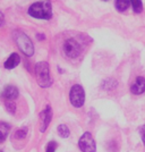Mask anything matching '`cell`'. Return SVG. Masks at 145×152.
Instances as JSON below:
<instances>
[{
  "label": "cell",
  "instance_id": "1",
  "mask_svg": "<svg viewBox=\"0 0 145 152\" xmlns=\"http://www.w3.org/2000/svg\"><path fill=\"white\" fill-rule=\"evenodd\" d=\"M28 14L34 18L50 19L52 17V7H51L50 0L39 1L33 4L28 8Z\"/></svg>",
  "mask_w": 145,
  "mask_h": 152
},
{
  "label": "cell",
  "instance_id": "2",
  "mask_svg": "<svg viewBox=\"0 0 145 152\" xmlns=\"http://www.w3.org/2000/svg\"><path fill=\"white\" fill-rule=\"evenodd\" d=\"M13 38H14V40H15V42H16V45H18V48L20 49V51H22L24 55L28 56V57L33 56V53H34L33 43H32V41L30 40V38L26 35L24 32L14 31Z\"/></svg>",
  "mask_w": 145,
  "mask_h": 152
},
{
  "label": "cell",
  "instance_id": "3",
  "mask_svg": "<svg viewBox=\"0 0 145 152\" xmlns=\"http://www.w3.org/2000/svg\"><path fill=\"white\" fill-rule=\"evenodd\" d=\"M35 75L40 86L48 88L51 85L50 72H49V65L47 61H40L35 66Z\"/></svg>",
  "mask_w": 145,
  "mask_h": 152
},
{
  "label": "cell",
  "instance_id": "4",
  "mask_svg": "<svg viewBox=\"0 0 145 152\" xmlns=\"http://www.w3.org/2000/svg\"><path fill=\"white\" fill-rule=\"evenodd\" d=\"M69 100L73 107L81 108L85 102V92L81 85L75 84L71 86L69 92Z\"/></svg>",
  "mask_w": 145,
  "mask_h": 152
},
{
  "label": "cell",
  "instance_id": "5",
  "mask_svg": "<svg viewBox=\"0 0 145 152\" xmlns=\"http://www.w3.org/2000/svg\"><path fill=\"white\" fill-rule=\"evenodd\" d=\"M63 52H65V55L67 57L74 59V58L78 57L81 55L82 48H81V45L76 40H74V39H68L63 43Z\"/></svg>",
  "mask_w": 145,
  "mask_h": 152
},
{
  "label": "cell",
  "instance_id": "6",
  "mask_svg": "<svg viewBox=\"0 0 145 152\" xmlns=\"http://www.w3.org/2000/svg\"><path fill=\"white\" fill-rule=\"evenodd\" d=\"M78 146L82 152H95L96 151V144L95 141L90 132H86L82 135V137L78 141Z\"/></svg>",
  "mask_w": 145,
  "mask_h": 152
},
{
  "label": "cell",
  "instance_id": "7",
  "mask_svg": "<svg viewBox=\"0 0 145 152\" xmlns=\"http://www.w3.org/2000/svg\"><path fill=\"white\" fill-rule=\"evenodd\" d=\"M130 92L135 95L143 94L145 92V78L143 76H138L135 82L130 86Z\"/></svg>",
  "mask_w": 145,
  "mask_h": 152
},
{
  "label": "cell",
  "instance_id": "8",
  "mask_svg": "<svg viewBox=\"0 0 145 152\" xmlns=\"http://www.w3.org/2000/svg\"><path fill=\"white\" fill-rule=\"evenodd\" d=\"M51 118H52L51 108L48 106V107L45 108L43 111L41 113V117H40V119H41V132H42V133L48 128V126H49V124H50V121H51Z\"/></svg>",
  "mask_w": 145,
  "mask_h": 152
},
{
  "label": "cell",
  "instance_id": "9",
  "mask_svg": "<svg viewBox=\"0 0 145 152\" xmlns=\"http://www.w3.org/2000/svg\"><path fill=\"white\" fill-rule=\"evenodd\" d=\"M2 96L6 100H15L18 96V90L13 85H8L5 88L4 92H2Z\"/></svg>",
  "mask_w": 145,
  "mask_h": 152
},
{
  "label": "cell",
  "instance_id": "10",
  "mask_svg": "<svg viewBox=\"0 0 145 152\" xmlns=\"http://www.w3.org/2000/svg\"><path fill=\"white\" fill-rule=\"evenodd\" d=\"M19 61H20V57L18 56V53H13L5 61V68H7V69H13V68H15L18 65Z\"/></svg>",
  "mask_w": 145,
  "mask_h": 152
},
{
  "label": "cell",
  "instance_id": "11",
  "mask_svg": "<svg viewBox=\"0 0 145 152\" xmlns=\"http://www.w3.org/2000/svg\"><path fill=\"white\" fill-rule=\"evenodd\" d=\"M10 131V125L7 123H0V143L5 142Z\"/></svg>",
  "mask_w": 145,
  "mask_h": 152
},
{
  "label": "cell",
  "instance_id": "12",
  "mask_svg": "<svg viewBox=\"0 0 145 152\" xmlns=\"http://www.w3.org/2000/svg\"><path fill=\"white\" fill-rule=\"evenodd\" d=\"M130 5V0H116L114 1V6L118 12H125L128 9V7Z\"/></svg>",
  "mask_w": 145,
  "mask_h": 152
},
{
  "label": "cell",
  "instance_id": "13",
  "mask_svg": "<svg viewBox=\"0 0 145 152\" xmlns=\"http://www.w3.org/2000/svg\"><path fill=\"white\" fill-rule=\"evenodd\" d=\"M130 4H132L133 10L136 14H141L143 12V4L141 0H130Z\"/></svg>",
  "mask_w": 145,
  "mask_h": 152
},
{
  "label": "cell",
  "instance_id": "14",
  "mask_svg": "<svg viewBox=\"0 0 145 152\" xmlns=\"http://www.w3.org/2000/svg\"><path fill=\"white\" fill-rule=\"evenodd\" d=\"M26 135H27V128L26 127H23V128H19L17 129L15 134H14V137L16 140H23L26 137Z\"/></svg>",
  "mask_w": 145,
  "mask_h": 152
},
{
  "label": "cell",
  "instance_id": "15",
  "mask_svg": "<svg viewBox=\"0 0 145 152\" xmlns=\"http://www.w3.org/2000/svg\"><path fill=\"white\" fill-rule=\"evenodd\" d=\"M58 133H59V135L61 137L66 139V137L69 136V129H68V127L66 126V125H59V127H58Z\"/></svg>",
  "mask_w": 145,
  "mask_h": 152
},
{
  "label": "cell",
  "instance_id": "16",
  "mask_svg": "<svg viewBox=\"0 0 145 152\" xmlns=\"http://www.w3.org/2000/svg\"><path fill=\"white\" fill-rule=\"evenodd\" d=\"M5 106H6L7 110L12 115L15 114V110H16V104L13 102V100H7L6 103H5Z\"/></svg>",
  "mask_w": 145,
  "mask_h": 152
},
{
  "label": "cell",
  "instance_id": "17",
  "mask_svg": "<svg viewBox=\"0 0 145 152\" xmlns=\"http://www.w3.org/2000/svg\"><path fill=\"white\" fill-rule=\"evenodd\" d=\"M57 149V143L56 142H49V144L47 146V152H55Z\"/></svg>",
  "mask_w": 145,
  "mask_h": 152
},
{
  "label": "cell",
  "instance_id": "18",
  "mask_svg": "<svg viewBox=\"0 0 145 152\" xmlns=\"http://www.w3.org/2000/svg\"><path fill=\"white\" fill-rule=\"evenodd\" d=\"M139 134H141V137H142V141H143V143H144L145 145V125L139 128Z\"/></svg>",
  "mask_w": 145,
  "mask_h": 152
},
{
  "label": "cell",
  "instance_id": "19",
  "mask_svg": "<svg viewBox=\"0 0 145 152\" xmlns=\"http://www.w3.org/2000/svg\"><path fill=\"white\" fill-rule=\"evenodd\" d=\"M4 22H5V18H4V15H2V13H0V27L2 26V24H4Z\"/></svg>",
  "mask_w": 145,
  "mask_h": 152
},
{
  "label": "cell",
  "instance_id": "20",
  "mask_svg": "<svg viewBox=\"0 0 145 152\" xmlns=\"http://www.w3.org/2000/svg\"><path fill=\"white\" fill-rule=\"evenodd\" d=\"M0 152H2V151H0Z\"/></svg>",
  "mask_w": 145,
  "mask_h": 152
}]
</instances>
